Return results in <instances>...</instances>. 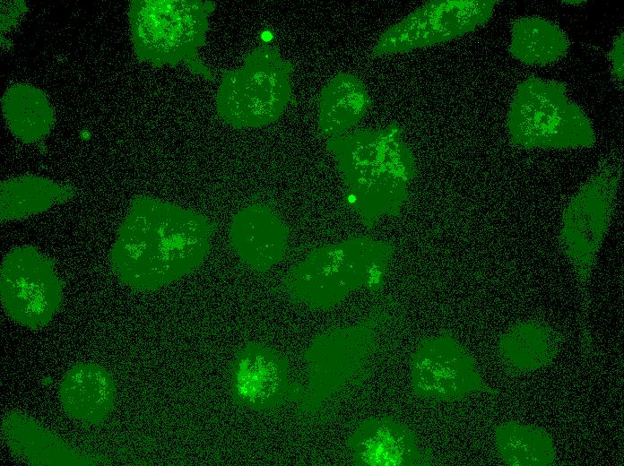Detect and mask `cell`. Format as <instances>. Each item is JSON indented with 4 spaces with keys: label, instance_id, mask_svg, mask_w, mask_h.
<instances>
[{
    "label": "cell",
    "instance_id": "obj_8",
    "mask_svg": "<svg viewBox=\"0 0 624 466\" xmlns=\"http://www.w3.org/2000/svg\"><path fill=\"white\" fill-rule=\"evenodd\" d=\"M64 281L54 261L32 246L9 251L0 270L3 309L15 323L37 331L60 310Z\"/></svg>",
    "mask_w": 624,
    "mask_h": 466
},
{
    "label": "cell",
    "instance_id": "obj_11",
    "mask_svg": "<svg viewBox=\"0 0 624 466\" xmlns=\"http://www.w3.org/2000/svg\"><path fill=\"white\" fill-rule=\"evenodd\" d=\"M618 186V175L605 168L579 188L564 211L560 244L582 283L590 277L609 227Z\"/></svg>",
    "mask_w": 624,
    "mask_h": 466
},
{
    "label": "cell",
    "instance_id": "obj_18",
    "mask_svg": "<svg viewBox=\"0 0 624 466\" xmlns=\"http://www.w3.org/2000/svg\"><path fill=\"white\" fill-rule=\"evenodd\" d=\"M371 99L364 82L356 75L341 72L329 80L317 98V124L322 135L331 139L343 135L367 114Z\"/></svg>",
    "mask_w": 624,
    "mask_h": 466
},
{
    "label": "cell",
    "instance_id": "obj_3",
    "mask_svg": "<svg viewBox=\"0 0 624 466\" xmlns=\"http://www.w3.org/2000/svg\"><path fill=\"white\" fill-rule=\"evenodd\" d=\"M402 321L393 298L374 306L357 324L316 335L301 356L303 372L293 381L290 401L299 412L317 416L369 375L384 341Z\"/></svg>",
    "mask_w": 624,
    "mask_h": 466
},
{
    "label": "cell",
    "instance_id": "obj_6",
    "mask_svg": "<svg viewBox=\"0 0 624 466\" xmlns=\"http://www.w3.org/2000/svg\"><path fill=\"white\" fill-rule=\"evenodd\" d=\"M292 64L278 47L262 43L235 69L223 70L215 98L216 114L237 129L276 122L296 103L292 91Z\"/></svg>",
    "mask_w": 624,
    "mask_h": 466
},
{
    "label": "cell",
    "instance_id": "obj_17",
    "mask_svg": "<svg viewBox=\"0 0 624 466\" xmlns=\"http://www.w3.org/2000/svg\"><path fill=\"white\" fill-rule=\"evenodd\" d=\"M561 341V334L548 323L524 319L500 335L498 357L507 374L529 375L553 363Z\"/></svg>",
    "mask_w": 624,
    "mask_h": 466
},
{
    "label": "cell",
    "instance_id": "obj_14",
    "mask_svg": "<svg viewBox=\"0 0 624 466\" xmlns=\"http://www.w3.org/2000/svg\"><path fill=\"white\" fill-rule=\"evenodd\" d=\"M230 244L240 260L258 273L281 262L289 246V229L268 204L240 210L229 228Z\"/></svg>",
    "mask_w": 624,
    "mask_h": 466
},
{
    "label": "cell",
    "instance_id": "obj_9",
    "mask_svg": "<svg viewBox=\"0 0 624 466\" xmlns=\"http://www.w3.org/2000/svg\"><path fill=\"white\" fill-rule=\"evenodd\" d=\"M414 396L431 402H455L473 393L496 396L480 374L476 361L448 332L420 341L411 357Z\"/></svg>",
    "mask_w": 624,
    "mask_h": 466
},
{
    "label": "cell",
    "instance_id": "obj_4",
    "mask_svg": "<svg viewBox=\"0 0 624 466\" xmlns=\"http://www.w3.org/2000/svg\"><path fill=\"white\" fill-rule=\"evenodd\" d=\"M395 250L393 241L368 236L323 245L291 267L279 289L296 304L328 310L353 291L382 289Z\"/></svg>",
    "mask_w": 624,
    "mask_h": 466
},
{
    "label": "cell",
    "instance_id": "obj_1",
    "mask_svg": "<svg viewBox=\"0 0 624 466\" xmlns=\"http://www.w3.org/2000/svg\"><path fill=\"white\" fill-rule=\"evenodd\" d=\"M213 232L212 222L199 212L136 196L111 246V270L133 290H158L199 267Z\"/></svg>",
    "mask_w": 624,
    "mask_h": 466
},
{
    "label": "cell",
    "instance_id": "obj_21",
    "mask_svg": "<svg viewBox=\"0 0 624 466\" xmlns=\"http://www.w3.org/2000/svg\"><path fill=\"white\" fill-rule=\"evenodd\" d=\"M498 457L509 466H550L556 462V448L543 427L507 420L494 427Z\"/></svg>",
    "mask_w": 624,
    "mask_h": 466
},
{
    "label": "cell",
    "instance_id": "obj_23",
    "mask_svg": "<svg viewBox=\"0 0 624 466\" xmlns=\"http://www.w3.org/2000/svg\"><path fill=\"white\" fill-rule=\"evenodd\" d=\"M611 60L613 74L619 79L623 78V34L620 35L614 41L611 52Z\"/></svg>",
    "mask_w": 624,
    "mask_h": 466
},
{
    "label": "cell",
    "instance_id": "obj_13",
    "mask_svg": "<svg viewBox=\"0 0 624 466\" xmlns=\"http://www.w3.org/2000/svg\"><path fill=\"white\" fill-rule=\"evenodd\" d=\"M347 444L353 462L361 466L431 465L432 453L423 448L416 433L390 416L372 417L359 422Z\"/></svg>",
    "mask_w": 624,
    "mask_h": 466
},
{
    "label": "cell",
    "instance_id": "obj_20",
    "mask_svg": "<svg viewBox=\"0 0 624 466\" xmlns=\"http://www.w3.org/2000/svg\"><path fill=\"white\" fill-rule=\"evenodd\" d=\"M2 110L11 132L26 143L42 140L54 125L55 112L48 99L30 84H14L6 90Z\"/></svg>",
    "mask_w": 624,
    "mask_h": 466
},
{
    "label": "cell",
    "instance_id": "obj_7",
    "mask_svg": "<svg viewBox=\"0 0 624 466\" xmlns=\"http://www.w3.org/2000/svg\"><path fill=\"white\" fill-rule=\"evenodd\" d=\"M513 144L525 148H589L595 142L591 121L569 100L564 82L529 76L514 93L507 116Z\"/></svg>",
    "mask_w": 624,
    "mask_h": 466
},
{
    "label": "cell",
    "instance_id": "obj_10",
    "mask_svg": "<svg viewBox=\"0 0 624 466\" xmlns=\"http://www.w3.org/2000/svg\"><path fill=\"white\" fill-rule=\"evenodd\" d=\"M496 0L429 1L385 30L372 49L374 57L433 47L484 25Z\"/></svg>",
    "mask_w": 624,
    "mask_h": 466
},
{
    "label": "cell",
    "instance_id": "obj_22",
    "mask_svg": "<svg viewBox=\"0 0 624 466\" xmlns=\"http://www.w3.org/2000/svg\"><path fill=\"white\" fill-rule=\"evenodd\" d=\"M568 47L565 32L546 19L522 17L513 22L508 51L513 57L524 64H551L565 56Z\"/></svg>",
    "mask_w": 624,
    "mask_h": 466
},
{
    "label": "cell",
    "instance_id": "obj_2",
    "mask_svg": "<svg viewBox=\"0 0 624 466\" xmlns=\"http://www.w3.org/2000/svg\"><path fill=\"white\" fill-rule=\"evenodd\" d=\"M344 189L346 205L368 228L397 217L410 201L416 159L399 125L360 128L328 139Z\"/></svg>",
    "mask_w": 624,
    "mask_h": 466
},
{
    "label": "cell",
    "instance_id": "obj_16",
    "mask_svg": "<svg viewBox=\"0 0 624 466\" xmlns=\"http://www.w3.org/2000/svg\"><path fill=\"white\" fill-rule=\"evenodd\" d=\"M58 397L64 412L86 426L102 423L112 412L117 399L113 375L95 362H79L63 375Z\"/></svg>",
    "mask_w": 624,
    "mask_h": 466
},
{
    "label": "cell",
    "instance_id": "obj_15",
    "mask_svg": "<svg viewBox=\"0 0 624 466\" xmlns=\"http://www.w3.org/2000/svg\"><path fill=\"white\" fill-rule=\"evenodd\" d=\"M1 435L12 453L30 465L74 466L96 464L98 462L19 410L3 415Z\"/></svg>",
    "mask_w": 624,
    "mask_h": 466
},
{
    "label": "cell",
    "instance_id": "obj_5",
    "mask_svg": "<svg viewBox=\"0 0 624 466\" xmlns=\"http://www.w3.org/2000/svg\"><path fill=\"white\" fill-rule=\"evenodd\" d=\"M215 4L201 0H134L128 17L135 56L155 67L184 65L191 73L214 80L200 59Z\"/></svg>",
    "mask_w": 624,
    "mask_h": 466
},
{
    "label": "cell",
    "instance_id": "obj_12",
    "mask_svg": "<svg viewBox=\"0 0 624 466\" xmlns=\"http://www.w3.org/2000/svg\"><path fill=\"white\" fill-rule=\"evenodd\" d=\"M292 384L287 358L262 342L243 344L229 367L233 401L253 410L273 411L290 401Z\"/></svg>",
    "mask_w": 624,
    "mask_h": 466
},
{
    "label": "cell",
    "instance_id": "obj_19",
    "mask_svg": "<svg viewBox=\"0 0 624 466\" xmlns=\"http://www.w3.org/2000/svg\"><path fill=\"white\" fill-rule=\"evenodd\" d=\"M75 189L39 176H20L1 183V220L29 218L74 197Z\"/></svg>",
    "mask_w": 624,
    "mask_h": 466
}]
</instances>
